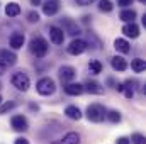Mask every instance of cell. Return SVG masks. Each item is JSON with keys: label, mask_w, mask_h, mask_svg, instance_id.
Here are the masks:
<instances>
[{"label": "cell", "mask_w": 146, "mask_h": 144, "mask_svg": "<svg viewBox=\"0 0 146 144\" xmlns=\"http://www.w3.org/2000/svg\"><path fill=\"white\" fill-rule=\"evenodd\" d=\"M122 32L127 37H133V39H134V37L139 36V27H138L134 22H127V24L122 27Z\"/></svg>", "instance_id": "9a60e30c"}, {"label": "cell", "mask_w": 146, "mask_h": 144, "mask_svg": "<svg viewBox=\"0 0 146 144\" xmlns=\"http://www.w3.org/2000/svg\"><path fill=\"white\" fill-rule=\"evenodd\" d=\"M131 68H133V71L134 73L145 71V59H141V58L133 59V61H131Z\"/></svg>", "instance_id": "7402d4cb"}, {"label": "cell", "mask_w": 146, "mask_h": 144, "mask_svg": "<svg viewBox=\"0 0 146 144\" xmlns=\"http://www.w3.org/2000/svg\"><path fill=\"white\" fill-rule=\"evenodd\" d=\"M29 49L33 54H36V58H44L48 54V41L44 37H33L31 42H29Z\"/></svg>", "instance_id": "6da1fadb"}, {"label": "cell", "mask_w": 146, "mask_h": 144, "mask_svg": "<svg viewBox=\"0 0 146 144\" xmlns=\"http://www.w3.org/2000/svg\"><path fill=\"white\" fill-rule=\"evenodd\" d=\"M139 2H143V3H145V2H146V0H139Z\"/></svg>", "instance_id": "d590c367"}, {"label": "cell", "mask_w": 146, "mask_h": 144, "mask_svg": "<svg viewBox=\"0 0 146 144\" xmlns=\"http://www.w3.org/2000/svg\"><path fill=\"white\" fill-rule=\"evenodd\" d=\"M92 2H94V0H76L78 5H90Z\"/></svg>", "instance_id": "d6a6232c"}, {"label": "cell", "mask_w": 146, "mask_h": 144, "mask_svg": "<svg viewBox=\"0 0 146 144\" xmlns=\"http://www.w3.org/2000/svg\"><path fill=\"white\" fill-rule=\"evenodd\" d=\"M63 26L66 27V32H68L70 36H78V34H80V29H78V26H76L75 22H72V20L65 19V20H63Z\"/></svg>", "instance_id": "ffe728a7"}, {"label": "cell", "mask_w": 146, "mask_h": 144, "mask_svg": "<svg viewBox=\"0 0 146 144\" xmlns=\"http://www.w3.org/2000/svg\"><path fill=\"white\" fill-rule=\"evenodd\" d=\"M31 108H33V110H39V107H37V105H34V104H31Z\"/></svg>", "instance_id": "836d02e7"}, {"label": "cell", "mask_w": 146, "mask_h": 144, "mask_svg": "<svg viewBox=\"0 0 146 144\" xmlns=\"http://www.w3.org/2000/svg\"><path fill=\"white\" fill-rule=\"evenodd\" d=\"M88 71L92 73V75H99V73L102 71V63L97 61V59L90 61V63H88Z\"/></svg>", "instance_id": "603a6c76"}, {"label": "cell", "mask_w": 146, "mask_h": 144, "mask_svg": "<svg viewBox=\"0 0 146 144\" xmlns=\"http://www.w3.org/2000/svg\"><path fill=\"white\" fill-rule=\"evenodd\" d=\"M129 141L133 144H145V136L139 134V132H136V134H133V137H131Z\"/></svg>", "instance_id": "484cf974"}, {"label": "cell", "mask_w": 146, "mask_h": 144, "mask_svg": "<svg viewBox=\"0 0 146 144\" xmlns=\"http://www.w3.org/2000/svg\"><path fill=\"white\" fill-rule=\"evenodd\" d=\"M114 48L119 51V53H129L131 51V46L126 39H115L114 41Z\"/></svg>", "instance_id": "d6986e66"}, {"label": "cell", "mask_w": 146, "mask_h": 144, "mask_svg": "<svg viewBox=\"0 0 146 144\" xmlns=\"http://www.w3.org/2000/svg\"><path fill=\"white\" fill-rule=\"evenodd\" d=\"M5 71H7V65H5V63L0 59V75H3Z\"/></svg>", "instance_id": "1f68e13d"}, {"label": "cell", "mask_w": 146, "mask_h": 144, "mask_svg": "<svg viewBox=\"0 0 146 144\" xmlns=\"http://www.w3.org/2000/svg\"><path fill=\"white\" fill-rule=\"evenodd\" d=\"M14 144H29V141H27L26 137H17V139H15V143H14Z\"/></svg>", "instance_id": "4dcf8cb0"}, {"label": "cell", "mask_w": 146, "mask_h": 144, "mask_svg": "<svg viewBox=\"0 0 146 144\" xmlns=\"http://www.w3.org/2000/svg\"><path fill=\"white\" fill-rule=\"evenodd\" d=\"M49 37H51V41L54 44H63V41H65V31L61 27H58V26H51L49 27Z\"/></svg>", "instance_id": "52a82bcc"}, {"label": "cell", "mask_w": 146, "mask_h": 144, "mask_svg": "<svg viewBox=\"0 0 146 144\" xmlns=\"http://www.w3.org/2000/svg\"><path fill=\"white\" fill-rule=\"evenodd\" d=\"M110 65H112V68H114L115 71H124V70L127 68V61H126L122 56H114V58L110 59Z\"/></svg>", "instance_id": "5bb4252c"}, {"label": "cell", "mask_w": 146, "mask_h": 144, "mask_svg": "<svg viewBox=\"0 0 146 144\" xmlns=\"http://www.w3.org/2000/svg\"><path fill=\"white\" fill-rule=\"evenodd\" d=\"M14 107H15V102H5L3 105H0V115L5 114V112H10Z\"/></svg>", "instance_id": "4316f807"}, {"label": "cell", "mask_w": 146, "mask_h": 144, "mask_svg": "<svg viewBox=\"0 0 146 144\" xmlns=\"http://www.w3.org/2000/svg\"><path fill=\"white\" fill-rule=\"evenodd\" d=\"M12 85H14L17 90H21V92H27L29 87H31V80H29V76H27L26 73L17 71V73L12 75Z\"/></svg>", "instance_id": "277c9868"}, {"label": "cell", "mask_w": 146, "mask_h": 144, "mask_svg": "<svg viewBox=\"0 0 146 144\" xmlns=\"http://www.w3.org/2000/svg\"><path fill=\"white\" fill-rule=\"evenodd\" d=\"M5 14H7L9 17H15V15H19V14H21V7H19V3L10 2V3L5 7Z\"/></svg>", "instance_id": "44dd1931"}, {"label": "cell", "mask_w": 146, "mask_h": 144, "mask_svg": "<svg viewBox=\"0 0 146 144\" xmlns=\"http://www.w3.org/2000/svg\"><path fill=\"white\" fill-rule=\"evenodd\" d=\"M87 48H88L87 41H83V39H73L72 42H70V46L66 48V51H68V54H72V56H78V54L85 53Z\"/></svg>", "instance_id": "5b68a950"}, {"label": "cell", "mask_w": 146, "mask_h": 144, "mask_svg": "<svg viewBox=\"0 0 146 144\" xmlns=\"http://www.w3.org/2000/svg\"><path fill=\"white\" fill-rule=\"evenodd\" d=\"M83 90H87L88 93H94V95H102L104 93V87L99 81H95V80H88L83 85Z\"/></svg>", "instance_id": "ba28073f"}, {"label": "cell", "mask_w": 146, "mask_h": 144, "mask_svg": "<svg viewBox=\"0 0 146 144\" xmlns=\"http://www.w3.org/2000/svg\"><path fill=\"white\" fill-rule=\"evenodd\" d=\"M0 104H2V97H0Z\"/></svg>", "instance_id": "8d00e7d4"}, {"label": "cell", "mask_w": 146, "mask_h": 144, "mask_svg": "<svg viewBox=\"0 0 146 144\" xmlns=\"http://www.w3.org/2000/svg\"><path fill=\"white\" fill-rule=\"evenodd\" d=\"M106 117L109 119L112 124H117V122H121V114H119L117 110H110V112H106Z\"/></svg>", "instance_id": "cb8c5ba5"}, {"label": "cell", "mask_w": 146, "mask_h": 144, "mask_svg": "<svg viewBox=\"0 0 146 144\" xmlns=\"http://www.w3.org/2000/svg\"><path fill=\"white\" fill-rule=\"evenodd\" d=\"M27 20H29V22H37V20H39V14H37L36 10H31V12L27 14Z\"/></svg>", "instance_id": "83f0119b"}, {"label": "cell", "mask_w": 146, "mask_h": 144, "mask_svg": "<svg viewBox=\"0 0 146 144\" xmlns=\"http://www.w3.org/2000/svg\"><path fill=\"white\" fill-rule=\"evenodd\" d=\"M0 59H2L7 66H12V65L17 63V56H15L12 51H9V49H0Z\"/></svg>", "instance_id": "7c38bea8"}, {"label": "cell", "mask_w": 146, "mask_h": 144, "mask_svg": "<svg viewBox=\"0 0 146 144\" xmlns=\"http://www.w3.org/2000/svg\"><path fill=\"white\" fill-rule=\"evenodd\" d=\"M65 93L66 95H82L83 93V85H80V83H66L65 85Z\"/></svg>", "instance_id": "4fadbf2b"}, {"label": "cell", "mask_w": 146, "mask_h": 144, "mask_svg": "<svg viewBox=\"0 0 146 144\" xmlns=\"http://www.w3.org/2000/svg\"><path fill=\"white\" fill-rule=\"evenodd\" d=\"M24 41H26V37H24L22 32H14V34L10 36V46H12L14 49H19V48L24 46Z\"/></svg>", "instance_id": "2e32d148"}, {"label": "cell", "mask_w": 146, "mask_h": 144, "mask_svg": "<svg viewBox=\"0 0 146 144\" xmlns=\"http://www.w3.org/2000/svg\"><path fill=\"white\" fill-rule=\"evenodd\" d=\"M65 115H66L68 119H72V120H80V119H82L80 108L75 107V105H68V107L65 108Z\"/></svg>", "instance_id": "e0dca14e"}, {"label": "cell", "mask_w": 146, "mask_h": 144, "mask_svg": "<svg viewBox=\"0 0 146 144\" xmlns=\"http://www.w3.org/2000/svg\"><path fill=\"white\" fill-rule=\"evenodd\" d=\"M75 76H76V70L73 66H61L60 68V78H61V81H72Z\"/></svg>", "instance_id": "8fae6325"}, {"label": "cell", "mask_w": 146, "mask_h": 144, "mask_svg": "<svg viewBox=\"0 0 146 144\" xmlns=\"http://www.w3.org/2000/svg\"><path fill=\"white\" fill-rule=\"evenodd\" d=\"M58 10H60V2L58 0H48V2L42 3V12L46 15H54Z\"/></svg>", "instance_id": "9c48e42d"}, {"label": "cell", "mask_w": 146, "mask_h": 144, "mask_svg": "<svg viewBox=\"0 0 146 144\" xmlns=\"http://www.w3.org/2000/svg\"><path fill=\"white\" fill-rule=\"evenodd\" d=\"M36 90H37V93H39V95H42V97L53 95V93H54V90H56L54 80H53V78H49V76L41 78V80L36 83Z\"/></svg>", "instance_id": "3957f363"}, {"label": "cell", "mask_w": 146, "mask_h": 144, "mask_svg": "<svg viewBox=\"0 0 146 144\" xmlns=\"http://www.w3.org/2000/svg\"><path fill=\"white\" fill-rule=\"evenodd\" d=\"M99 9H100L102 12H110V10L114 9V5H112L110 0H99Z\"/></svg>", "instance_id": "d4e9b609"}, {"label": "cell", "mask_w": 146, "mask_h": 144, "mask_svg": "<svg viewBox=\"0 0 146 144\" xmlns=\"http://www.w3.org/2000/svg\"><path fill=\"white\" fill-rule=\"evenodd\" d=\"M10 126H12V129L17 131V132H24V131H27V127H29L27 119H26L24 115H14V117L10 119Z\"/></svg>", "instance_id": "8992f818"}, {"label": "cell", "mask_w": 146, "mask_h": 144, "mask_svg": "<svg viewBox=\"0 0 146 144\" xmlns=\"http://www.w3.org/2000/svg\"><path fill=\"white\" fill-rule=\"evenodd\" d=\"M87 119L90 122H95V124L102 122L106 119V108H104V105H100V104H90L87 107Z\"/></svg>", "instance_id": "7a4b0ae2"}, {"label": "cell", "mask_w": 146, "mask_h": 144, "mask_svg": "<svg viewBox=\"0 0 146 144\" xmlns=\"http://www.w3.org/2000/svg\"><path fill=\"white\" fill-rule=\"evenodd\" d=\"M0 87H2V85H0Z\"/></svg>", "instance_id": "74e56055"}, {"label": "cell", "mask_w": 146, "mask_h": 144, "mask_svg": "<svg viewBox=\"0 0 146 144\" xmlns=\"http://www.w3.org/2000/svg\"><path fill=\"white\" fill-rule=\"evenodd\" d=\"M115 144H131V141H129V137H119Z\"/></svg>", "instance_id": "f546056e"}, {"label": "cell", "mask_w": 146, "mask_h": 144, "mask_svg": "<svg viewBox=\"0 0 146 144\" xmlns=\"http://www.w3.org/2000/svg\"><path fill=\"white\" fill-rule=\"evenodd\" d=\"M119 19L124 20V22H133V20L136 19V10H133V9H124V10L119 14Z\"/></svg>", "instance_id": "ac0fdd59"}, {"label": "cell", "mask_w": 146, "mask_h": 144, "mask_svg": "<svg viewBox=\"0 0 146 144\" xmlns=\"http://www.w3.org/2000/svg\"><path fill=\"white\" fill-rule=\"evenodd\" d=\"M33 2V5H39V0H31Z\"/></svg>", "instance_id": "e575fe53"}, {"label": "cell", "mask_w": 146, "mask_h": 144, "mask_svg": "<svg viewBox=\"0 0 146 144\" xmlns=\"http://www.w3.org/2000/svg\"><path fill=\"white\" fill-rule=\"evenodd\" d=\"M133 2H134V0H117V5H121V7H129V5H133Z\"/></svg>", "instance_id": "f1b7e54d"}, {"label": "cell", "mask_w": 146, "mask_h": 144, "mask_svg": "<svg viewBox=\"0 0 146 144\" xmlns=\"http://www.w3.org/2000/svg\"><path fill=\"white\" fill-rule=\"evenodd\" d=\"M53 144H80V134L78 132H68L60 141H54Z\"/></svg>", "instance_id": "30bf717a"}]
</instances>
